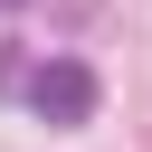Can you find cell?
<instances>
[{
	"mask_svg": "<svg viewBox=\"0 0 152 152\" xmlns=\"http://www.w3.org/2000/svg\"><path fill=\"white\" fill-rule=\"evenodd\" d=\"M95 104H104V86H95L86 57H38L28 66V114L38 124H86Z\"/></svg>",
	"mask_w": 152,
	"mask_h": 152,
	"instance_id": "cell-1",
	"label": "cell"
},
{
	"mask_svg": "<svg viewBox=\"0 0 152 152\" xmlns=\"http://www.w3.org/2000/svg\"><path fill=\"white\" fill-rule=\"evenodd\" d=\"M0 86H28V48L19 38H0Z\"/></svg>",
	"mask_w": 152,
	"mask_h": 152,
	"instance_id": "cell-2",
	"label": "cell"
},
{
	"mask_svg": "<svg viewBox=\"0 0 152 152\" xmlns=\"http://www.w3.org/2000/svg\"><path fill=\"white\" fill-rule=\"evenodd\" d=\"M0 10H28V0H0Z\"/></svg>",
	"mask_w": 152,
	"mask_h": 152,
	"instance_id": "cell-3",
	"label": "cell"
}]
</instances>
